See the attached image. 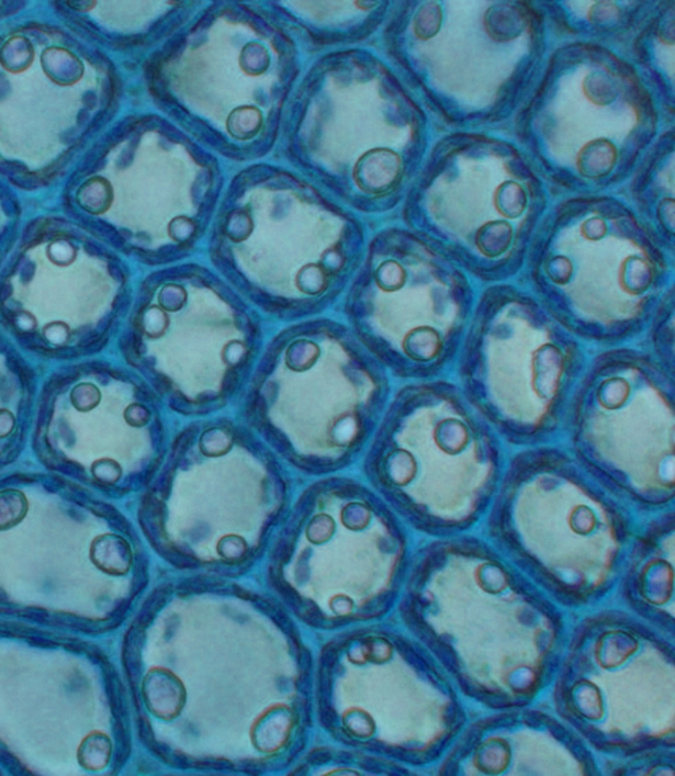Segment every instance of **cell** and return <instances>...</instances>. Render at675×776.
Here are the masks:
<instances>
[{
    "mask_svg": "<svg viewBox=\"0 0 675 776\" xmlns=\"http://www.w3.org/2000/svg\"><path fill=\"white\" fill-rule=\"evenodd\" d=\"M28 510L26 497L20 491L0 493V529H10L23 521Z\"/></svg>",
    "mask_w": 675,
    "mask_h": 776,
    "instance_id": "3957f363",
    "label": "cell"
},
{
    "mask_svg": "<svg viewBox=\"0 0 675 776\" xmlns=\"http://www.w3.org/2000/svg\"><path fill=\"white\" fill-rule=\"evenodd\" d=\"M112 754V742L104 733L94 732L89 734L78 748V762L86 770L104 769L109 764Z\"/></svg>",
    "mask_w": 675,
    "mask_h": 776,
    "instance_id": "7a4b0ae2",
    "label": "cell"
},
{
    "mask_svg": "<svg viewBox=\"0 0 675 776\" xmlns=\"http://www.w3.org/2000/svg\"><path fill=\"white\" fill-rule=\"evenodd\" d=\"M91 561L104 570V572L118 573L124 572V565L129 560L128 548L120 545V540L115 539L112 535L99 537L94 540L90 550Z\"/></svg>",
    "mask_w": 675,
    "mask_h": 776,
    "instance_id": "6da1fadb",
    "label": "cell"
}]
</instances>
